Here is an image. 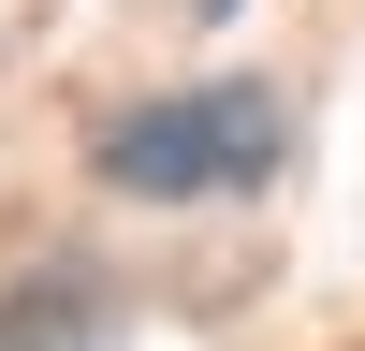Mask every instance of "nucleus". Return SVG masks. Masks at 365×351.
I'll list each match as a JSON object with an SVG mask.
<instances>
[{
	"label": "nucleus",
	"mask_w": 365,
	"mask_h": 351,
	"mask_svg": "<svg viewBox=\"0 0 365 351\" xmlns=\"http://www.w3.org/2000/svg\"><path fill=\"white\" fill-rule=\"evenodd\" d=\"M103 337H117L103 278H15L0 292V351H103Z\"/></svg>",
	"instance_id": "nucleus-2"
},
{
	"label": "nucleus",
	"mask_w": 365,
	"mask_h": 351,
	"mask_svg": "<svg viewBox=\"0 0 365 351\" xmlns=\"http://www.w3.org/2000/svg\"><path fill=\"white\" fill-rule=\"evenodd\" d=\"M292 161V103L263 73H205V88H161V103H117L88 132V176L132 205H220V190H263Z\"/></svg>",
	"instance_id": "nucleus-1"
}]
</instances>
